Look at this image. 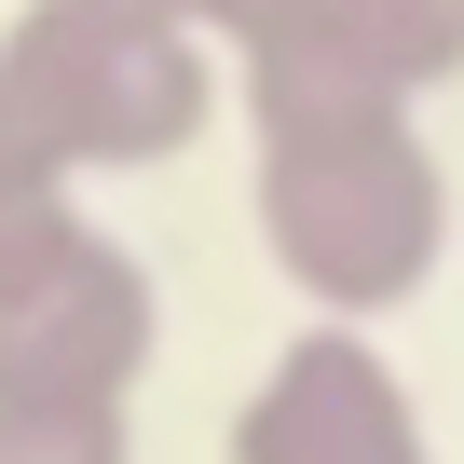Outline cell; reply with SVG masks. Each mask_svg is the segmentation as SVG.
I'll return each mask as SVG.
<instances>
[{
	"label": "cell",
	"instance_id": "1",
	"mask_svg": "<svg viewBox=\"0 0 464 464\" xmlns=\"http://www.w3.org/2000/svg\"><path fill=\"white\" fill-rule=\"evenodd\" d=\"M246 218L314 328H382L450 274V164L423 110L246 96Z\"/></svg>",
	"mask_w": 464,
	"mask_h": 464
},
{
	"label": "cell",
	"instance_id": "2",
	"mask_svg": "<svg viewBox=\"0 0 464 464\" xmlns=\"http://www.w3.org/2000/svg\"><path fill=\"white\" fill-rule=\"evenodd\" d=\"M0 110L69 191L150 178L218 123V42L150 0H14L0 14Z\"/></svg>",
	"mask_w": 464,
	"mask_h": 464
},
{
	"label": "cell",
	"instance_id": "3",
	"mask_svg": "<svg viewBox=\"0 0 464 464\" xmlns=\"http://www.w3.org/2000/svg\"><path fill=\"white\" fill-rule=\"evenodd\" d=\"M150 355H164L150 260L123 246L110 218L69 205L42 246L0 274V396H110V410H137Z\"/></svg>",
	"mask_w": 464,
	"mask_h": 464
},
{
	"label": "cell",
	"instance_id": "4",
	"mask_svg": "<svg viewBox=\"0 0 464 464\" xmlns=\"http://www.w3.org/2000/svg\"><path fill=\"white\" fill-rule=\"evenodd\" d=\"M232 464H437V423L396 382L382 328H314L301 314V342H274V369L232 410Z\"/></svg>",
	"mask_w": 464,
	"mask_h": 464
},
{
	"label": "cell",
	"instance_id": "5",
	"mask_svg": "<svg viewBox=\"0 0 464 464\" xmlns=\"http://www.w3.org/2000/svg\"><path fill=\"white\" fill-rule=\"evenodd\" d=\"M246 96H369V110H423L437 82H464V0H274L232 42Z\"/></svg>",
	"mask_w": 464,
	"mask_h": 464
},
{
	"label": "cell",
	"instance_id": "6",
	"mask_svg": "<svg viewBox=\"0 0 464 464\" xmlns=\"http://www.w3.org/2000/svg\"><path fill=\"white\" fill-rule=\"evenodd\" d=\"M0 464H137V410H110V396H0Z\"/></svg>",
	"mask_w": 464,
	"mask_h": 464
},
{
	"label": "cell",
	"instance_id": "7",
	"mask_svg": "<svg viewBox=\"0 0 464 464\" xmlns=\"http://www.w3.org/2000/svg\"><path fill=\"white\" fill-rule=\"evenodd\" d=\"M69 205H82V191H69V178H55V164L14 137V110H0V274H14V260L42 246V232L69 218Z\"/></svg>",
	"mask_w": 464,
	"mask_h": 464
},
{
	"label": "cell",
	"instance_id": "8",
	"mask_svg": "<svg viewBox=\"0 0 464 464\" xmlns=\"http://www.w3.org/2000/svg\"><path fill=\"white\" fill-rule=\"evenodd\" d=\"M150 14H178V28H205V42L232 55V42H246V28L274 14V0H150Z\"/></svg>",
	"mask_w": 464,
	"mask_h": 464
}]
</instances>
